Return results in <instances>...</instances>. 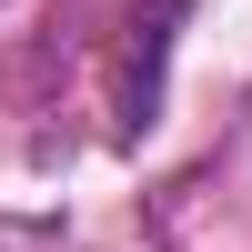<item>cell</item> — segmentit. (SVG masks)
<instances>
[{"instance_id":"obj_1","label":"cell","mask_w":252,"mask_h":252,"mask_svg":"<svg viewBox=\"0 0 252 252\" xmlns=\"http://www.w3.org/2000/svg\"><path fill=\"white\" fill-rule=\"evenodd\" d=\"M172 20H182V0H152V10L131 20V91H121V121L131 131H152V111H161V40H172Z\"/></svg>"}]
</instances>
